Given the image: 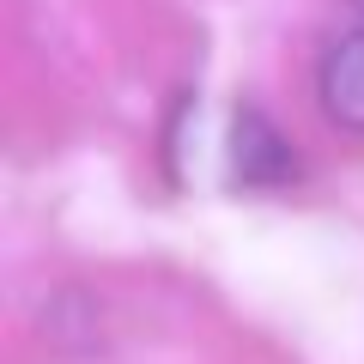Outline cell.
Returning <instances> with one entry per match:
<instances>
[{
	"instance_id": "6da1fadb",
	"label": "cell",
	"mask_w": 364,
	"mask_h": 364,
	"mask_svg": "<svg viewBox=\"0 0 364 364\" xmlns=\"http://www.w3.org/2000/svg\"><path fill=\"white\" fill-rule=\"evenodd\" d=\"M316 104L334 128L364 134V31H346L316 61Z\"/></svg>"
},
{
	"instance_id": "7a4b0ae2",
	"label": "cell",
	"mask_w": 364,
	"mask_h": 364,
	"mask_svg": "<svg viewBox=\"0 0 364 364\" xmlns=\"http://www.w3.org/2000/svg\"><path fill=\"white\" fill-rule=\"evenodd\" d=\"M237 170H243V182H286L298 170V152L273 134V122L243 109L237 116Z\"/></svg>"
},
{
	"instance_id": "3957f363",
	"label": "cell",
	"mask_w": 364,
	"mask_h": 364,
	"mask_svg": "<svg viewBox=\"0 0 364 364\" xmlns=\"http://www.w3.org/2000/svg\"><path fill=\"white\" fill-rule=\"evenodd\" d=\"M346 6H352V13H358V18H364V0H346Z\"/></svg>"
}]
</instances>
